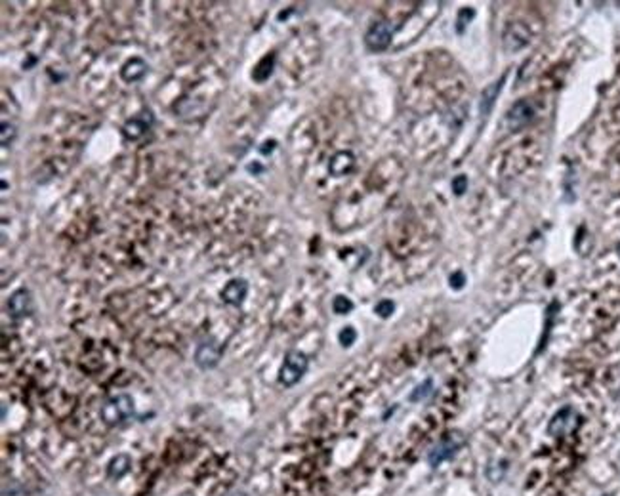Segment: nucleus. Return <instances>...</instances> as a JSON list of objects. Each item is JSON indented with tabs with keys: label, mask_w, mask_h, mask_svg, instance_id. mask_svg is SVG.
<instances>
[{
	"label": "nucleus",
	"mask_w": 620,
	"mask_h": 496,
	"mask_svg": "<svg viewBox=\"0 0 620 496\" xmlns=\"http://www.w3.org/2000/svg\"><path fill=\"white\" fill-rule=\"evenodd\" d=\"M134 411H136V407H134V399L128 393H118V395H113V397L105 401L104 407L99 411V416H102L104 424H107L109 427H117L132 420Z\"/></svg>",
	"instance_id": "f257e3e1"
},
{
	"label": "nucleus",
	"mask_w": 620,
	"mask_h": 496,
	"mask_svg": "<svg viewBox=\"0 0 620 496\" xmlns=\"http://www.w3.org/2000/svg\"><path fill=\"white\" fill-rule=\"evenodd\" d=\"M466 445V435L462 432H448L435 443L432 450L427 453V462L432 468H439L443 462L450 460L458 455V450Z\"/></svg>",
	"instance_id": "f03ea898"
},
{
	"label": "nucleus",
	"mask_w": 620,
	"mask_h": 496,
	"mask_svg": "<svg viewBox=\"0 0 620 496\" xmlns=\"http://www.w3.org/2000/svg\"><path fill=\"white\" fill-rule=\"evenodd\" d=\"M310 368V359L302 352H289L284 355L283 365L279 371V384L284 387L296 386Z\"/></svg>",
	"instance_id": "7ed1b4c3"
},
{
	"label": "nucleus",
	"mask_w": 620,
	"mask_h": 496,
	"mask_svg": "<svg viewBox=\"0 0 620 496\" xmlns=\"http://www.w3.org/2000/svg\"><path fill=\"white\" fill-rule=\"evenodd\" d=\"M580 424H582V416L579 414V411L574 407H563L551 416L550 424H548V434L551 437L561 439V437L574 434Z\"/></svg>",
	"instance_id": "20e7f679"
},
{
	"label": "nucleus",
	"mask_w": 620,
	"mask_h": 496,
	"mask_svg": "<svg viewBox=\"0 0 620 496\" xmlns=\"http://www.w3.org/2000/svg\"><path fill=\"white\" fill-rule=\"evenodd\" d=\"M535 117H537V107H535L531 99H519L506 113L504 124H506V128L510 132H517L525 128V126H529L535 120Z\"/></svg>",
	"instance_id": "39448f33"
},
{
	"label": "nucleus",
	"mask_w": 620,
	"mask_h": 496,
	"mask_svg": "<svg viewBox=\"0 0 620 496\" xmlns=\"http://www.w3.org/2000/svg\"><path fill=\"white\" fill-rule=\"evenodd\" d=\"M221 355H223V345L216 338H207L195 350V365L199 366L200 371H212L220 365Z\"/></svg>",
	"instance_id": "423d86ee"
},
{
	"label": "nucleus",
	"mask_w": 620,
	"mask_h": 496,
	"mask_svg": "<svg viewBox=\"0 0 620 496\" xmlns=\"http://www.w3.org/2000/svg\"><path fill=\"white\" fill-rule=\"evenodd\" d=\"M393 39V25L390 21H376L372 23L365 35V46L374 54L390 48Z\"/></svg>",
	"instance_id": "0eeeda50"
},
{
	"label": "nucleus",
	"mask_w": 620,
	"mask_h": 496,
	"mask_svg": "<svg viewBox=\"0 0 620 496\" xmlns=\"http://www.w3.org/2000/svg\"><path fill=\"white\" fill-rule=\"evenodd\" d=\"M8 315L12 319H25L35 310L33 294L27 289H18L8 298Z\"/></svg>",
	"instance_id": "6e6552de"
},
{
	"label": "nucleus",
	"mask_w": 620,
	"mask_h": 496,
	"mask_svg": "<svg viewBox=\"0 0 620 496\" xmlns=\"http://www.w3.org/2000/svg\"><path fill=\"white\" fill-rule=\"evenodd\" d=\"M531 41V31L527 29L525 23L521 21H511L510 25L506 27L504 31V36H502V42H504V48L508 50V52H517V50H521L523 46H527Z\"/></svg>",
	"instance_id": "1a4fd4ad"
},
{
	"label": "nucleus",
	"mask_w": 620,
	"mask_h": 496,
	"mask_svg": "<svg viewBox=\"0 0 620 496\" xmlns=\"http://www.w3.org/2000/svg\"><path fill=\"white\" fill-rule=\"evenodd\" d=\"M153 126V115L151 113H139L136 117L128 118L123 126L124 138L136 142V139L144 138L147 132L151 130Z\"/></svg>",
	"instance_id": "9d476101"
},
{
	"label": "nucleus",
	"mask_w": 620,
	"mask_h": 496,
	"mask_svg": "<svg viewBox=\"0 0 620 496\" xmlns=\"http://www.w3.org/2000/svg\"><path fill=\"white\" fill-rule=\"evenodd\" d=\"M248 296V283L247 279H231L223 290H221V300L228 305H233V308H239L244 303Z\"/></svg>",
	"instance_id": "9b49d317"
},
{
	"label": "nucleus",
	"mask_w": 620,
	"mask_h": 496,
	"mask_svg": "<svg viewBox=\"0 0 620 496\" xmlns=\"http://www.w3.org/2000/svg\"><path fill=\"white\" fill-rule=\"evenodd\" d=\"M147 73H149V65H147L142 57H132V60H128V62L123 65V69H120V78H123L124 83L134 84L139 83Z\"/></svg>",
	"instance_id": "f8f14e48"
},
{
	"label": "nucleus",
	"mask_w": 620,
	"mask_h": 496,
	"mask_svg": "<svg viewBox=\"0 0 620 496\" xmlns=\"http://www.w3.org/2000/svg\"><path fill=\"white\" fill-rule=\"evenodd\" d=\"M355 166V157L352 151H338L329 163V172L336 178H342L345 174H350Z\"/></svg>",
	"instance_id": "ddd939ff"
},
{
	"label": "nucleus",
	"mask_w": 620,
	"mask_h": 496,
	"mask_svg": "<svg viewBox=\"0 0 620 496\" xmlns=\"http://www.w3.org/2000/svg\"><path fill=\"white\" fill-rule=\"evenodd\" d=\"M504 81H506V76H500L496 83H492L490 86L483 90V96H481V104H479V111H481V117H487L492 107L496 104V97L500 94V90L504 86Z\"/></svg>",
	"instance_id": "4468645a"
},
{
	"label": "nucleus",
	"mask_w": 620,
	"mask_h": 496,
	"mask_svg": "<svg viewBox=\"0 0 620 496\" xmlns=\"http://www.w3.org/2000/svg\"><path fill=\"white\" fill-rule=\"evenodd\" d=\"M130 468H132V458L128 455L120 453V455L113 456L109 460V464H107V477L113 479V481H118V479H123V477L130 471Z\"/></svg>",
	"instance_id": "2eb2a0df"
},
{
	"label": "nucleus",
	"mask_w": 620,
	"mask_h": 496,
	"mask_svg": "<svg viewBox=\"0 0 620 496\" xmlns=\"http://www.w3.org/2000/svg\"><path fill=\"white\" fill-rule=\"evenodd\" d=\"M273 67H275V54H268L258 62V65L252 71V78L256 83H266L273 73Z\"/></svg>",
	"instance_id": "dca6fc26"
},
{
	"label": "nucleus",
	"mask_w": 620,
	"mask_h": 496,
	"mask_svg": "<svg viewBox=\"0 0 620 496\" xmlns=\"http://www.w3.org/2000/svg\"><path fill=\"white\" fill-rule=\"evenodd\" d=\"M332 310H334L336 315H347L350 311H353V302L350 298H345L340 294V296H336L332 300Z\"/></svg>",
	"instance_id": "f3484780"
},
{
	"label": "nucleus",
	"mask_w": 620,
	"mask_h": 496,
	"mask_svg": "<svg viewBox=\"0 0 620 496\" xmlns=\"http://www.w3.org/2000/svg\"><path fill=\"white\" fill-rule=\"evenodd\" d=\"M432 393H434V382H432V380H426L424 384H420V386L416 387V390L411 393V397H408V399L416 403V401H424L426 397H429Z\"/></svg>",
	"instance_id": "a211bd4d"
},
{
	"label": "nucleus",
	"mask_w": 620,
	"mask_h": 496,
	"mask_svg": "<svg viewBox=\"0 0 620 496\" xmlns=\"http://www.w3.org/2000/svg\"><path fill=\"white\" fill-rule=\"evenodd\" d=\"M15 136H18V128H15V124L12 123H2V136H0V142L4 147H10V145L14 144Z\"/></svg>",
	"instance_id": "6ab92c4d"
},
{
	"label": "nucleus",
	"mask_w": 620,
	"mask_h": 496,
	"mask_svg": "<svg viewBox=\"0 0 620 496\" xmlns=\"http://www.w3.org/2000/svg\"><path fill=\"white\" fill-rule=\"evenodd\" d=\"M355 340H357V331L353 326H344L338 334V342H340L342 347H350V345L355 344Z\"/></svg>",
	"instance_id": "aec40b11"
},
{
	"label": "nucleus",
	"mask_w": 620,
	"mask_h": 496,
	"mask_svg": "<svg viewBox=\"0 0 620 496\" xmlns=\"http://www.w3.org/2000/svg\"><path fill=\"white\" fill-rule=\"evenodd\" d=\"M393 311H395V302H392V300H380V302L374 305V313L382 319L392 317Z\"/></svg>",
	"instance_id": "412c9836"
},
{
	"label": "nucleus",
	"mask_w": 620,
	"mask_h": 496,
	"mask_svg": "<svg viewBox=\"0 0 620 496\" xmlns=\"http://www.w3.org/2000/svg\"><path fill=\"white\" fill-rule=\"evenodd\" d=\"M476 15V12L471 8H464L458 12V33H464V27L468 25V21H471V18Z\"/></svg>",
	"instance_id": "4be33fe9"
},
{
	"label": "nucleus",
	"mask_w": 620,
	"mask_h": 496,
	"mask_svg": "<svg viewBox=\"0 0 620 496\" xmlns=\"http://www.w3.org/2000/svg\"><path fill=\"white\" fill-rule=\"evenodd\" d=\"M453 191H455V195H458V197L468 191V178H466L464 174H460V176H456V178L453 179Z\"/></svg>",
	"instance_id": "5701e85b"
},
{
	"label": "nucleus",
	"mask_w": 620,
	"mask_h": 496,
	"mask_svg": "<svg viewBox=\"0 0 620 496\" xmlns=\"http://www.w3.org/2000/svg\"><path fill=\"white\" fill-rule=\"evenodd\" d=\"M464 283H466V277H464L462 271H458L455 275H450V287H453V289L460 290L462 287H464Z\"/></svg>",
	"instance_id": "b1692460"
},
{
	"label": "nucleus",
	"mask_w": 620,
	"mask_h": 496,
	"mask_svg": "<svg viewBox=\"0 0 620 496\" xmlns=\"http://www.w3.org/2000/svg\"><path fill=\"white\" fill-rule=\"evenodd\" d=\"M275 142H273V139H271V142H266V144H263V147H260V153H262V155H269V153L273 151V149H275Z\"/></svg>",
	"instance_id": "393cba45"
},
{
	"label": "nucleus",
	"mask_w": 620,
	"mask_h": 496,
	"mask_svg": "<svg viewBox=\"0 0 620 496\" xmlns=\"http://www.w3.org/2000/svg\"><path fill=\"white\" fill-rule=\"evenodd\" d=\"M247 170H248V172L260 174V172H263V166H262V165H248V166H247Z\"/></svg>",
	"instance_id": "a878e982"
},
{
	"label": "nucleus",
	"mask_w": 620,
	"mask_h": 496,
	"mask_svg": "<svg viewBox=\"0 0 620 496\" xmlns=\"http://www.w3.org/2000/svg\"><path fill=\"white\" fill-rule=\"evenodd\" d=\"M178 496H195V495H191V492H181V495H178Z\"/></svg>",
	"instance_id": "bb28decb"
},
{
	"label": "nucleus",
	"mask_w": 620,
	"mask_h": 496,
	"mask_svg": "<svg viewBox=\"0 0 620 496\" xmlns=\"http://www.w3.org/2000/svg\"><path fill=\"white\" fill-rule=\"evenodd\" d=\"M616 252H619V256H620V244H619V248H616Z\"/></svg>",
	"instance_id": "cd10ccee"
}]
</instances>
